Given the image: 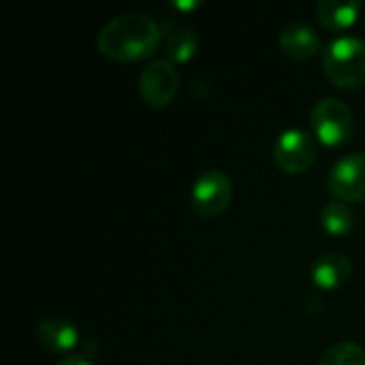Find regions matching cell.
Instances as JSON below:
<instances>
[{
	"instance_id": "cell-1",
	"label": "cell",
	"mask_w": 365,
	"mask_h": 365,
	"mask_svg": "<svg viewBox=\"0 0 365 365\" xmlns=\"http://www.w3.org/2000/svg\"><path fill=\"white\" fill-rule=\"evenodd\" d=\"M160 45V28L141 13H124L107 21L98 36L96 49L115 62H137L150 58Z\"/></svg>"
},
{
	"instance_id": "cell-2",
	"label": "cell",
	"mask_w": 365,
	"mask_h": 365,
	"mask_svg": "<svg viewBox=\"0 0 365 365\" xmlns=\"http://www.w3.org/2000/svg\"><path fill=\"white\" fill-rule=\"evenodd\" d=\"M325 77L344 90H353L365 83V41L355 36H342L327 45L323 53Z\"/></svg>"
},
{
	"instance_id": "cell-3",
	"label": "cell",
	"mask_w": 365,
	"mask_h": 365,
	"mask_svg": "<svg viewBox=\"0 0 365 365\" xmlns=\"http://www.w3.org/2000/svg\"><path fill=\"white\" fill-rule=\"evenodd\" d=\"M310 126L323 145L336 148L353 135V113L340 98H323L310 111Z\"/></svg>"
},
{
	"instance_id": "cell-4",
	"label": "cell",
	"mask_w": 365,
	"mask_h": 365,
	"mask_svg": "<svg viewBox=\"0 0 365 365\" xmlns=\"http://www.w3.org/2000/svg\"><path fill=\"white\" fill-rule=\"evenodd\" d=\"M274 163L282 173L299 175L306 173L317 160V143L310 133L302 128L284 130L274 143Z\"/></svg>"
},
{
	"instance_id": "cell-5",
	"label": "cell",
	"mask_w": 365,
	"mask_h": 365,
	"mask_svg": "<svg viewBox=\"0 0 365 365\" xmlns=\"http://www.w3.org/2000/svg\"><path fill=\"white\" fill-rule=\"evenodd\" d=\"M233 199V184L222 171H205L197 178L190 190V205L201 218L220 216Z\"/></svg>"
},
{
	"instance_id": "cell-6",
	"label": "cell",
	"mask_w": 365,
	"mask_h": 365,
	"mask_svg": "<svg viewBox=\"0 0 365 365\" xmlns=\"http://www.w3.org/2000/svg\"><path fill=\"white\" fill-rule=\"evenodd\" d=\"M329 192L342 203L365 201V154H349L340 158L327 175Z\"/></svg>"
},
{
	"instance_id": "cell-7",
	"label": "cell",
	"mask_w": 365,
	"mask_h": 365,
	"mask_svg": "<svg viewBox=\"0 0 365 365\" xmlns=\"http://www.w3.org/2000/svg\"><path fill=\"white\" fill-rule=\"evenodd\" d=\"M180 88L178 71L167 60H154L139 75V94L148 107H167Z\"/></svg>"
},
{
	"instance_id": "cell-8",
	"label": "cell",
	"mask_w": 365,
	"mask_h": 365,
	"mask_svg": "<svg viewBox=\"0 0 365 365\" xmlns=\"http://www.w3.org/2000/svg\"><path fill=\"white\" fill-rule=\"evenodd\" d=\"M353 274V263L344 255H325L312 265V282L321 291H336L349 282Z\"/></svg>"
},
{
	"instance_id": "cell-9",
	"label": "cell",
	"mask_w": 365,
	"mask_h": 365,
	"mask_svg": "<svg viewBox=\"0 0 365 365\" xmlns=\"http://www.w3.org/2000/svg\"><path fill=\"white\" fill-rule=\"evenodd\" d=\"M38 342L53 351V353H66L73 351L79 342V331L71 321L64 319H43L36 327Z\"/></svg>"
},
{
	"instance_id": "cell-10",
	"label": "cell",
	"mask_w": 365,
	"mask_h": 365,
	"mask_svg": "<svg viewBox=\"0 0 365 365\" xmlns=\"http://www.w3.org/2000/svg\"><path fill=\"white\" fill-rule=\"evenodd\" d=\"M280 47L293 60H308L321 49V38L310 26L291 24L280 32Z\"/></svg>"
},
{
	"instance_id": "cell-11",
	"label": "cell",
	"mask_w": 365,
	"mask_h": 365,
	"mask_svg": "<svg viewBox=\"0 0 365 365\" xmlns=\"http://www.w3.org/2000/svg\"><path fill=\"white\" fill-rule=\"evenodd\" d=\"M361 11V2H340V0H321L317 6V15L323 28L331 32L346 30L355 24L357 15Z\"/></svg>"
},
{
	"instance_id": "cell-12",
	"label": "cell",
	"mask_w": 365,
	"mask_h": 365,
	"mask_svg": "<svg viewBox=\"0 0 365 365\" xmlns=\"http://www.w3.org/2000/svg\"><path fill=\"white\" fill-rule=\"evenodd\" d=\"M321 222H323V229L334 235V237H344L353 231L355 227V214L353 210L342 203V201H331L323 207L321 212Z\"/></svg>"
},
{
	"instance_id": "cell-13",
	"label": "cell",
	"mask_w": 365,
	"mask_h": 365,
	"mask_svg": "<svg viewBox=\"0 0 365 365\" xmlns=\"http://www.w3.org/2000/svg\"><path fill=\"white\" fill-rule=\"evenodd\" d=\"M319 365H365V349L355 342H340L327 349Z\"/></svg>"
},
{
	"instance_id": "cell-14",
	"label": "cell",
	"mask_w": 365,
	"mask_h": 365,
	"mask_svg": "<svg viewBox=\"0 0 365 365\" xmlns=\"http://www.w3.org/2000/svg\"><path fill=\"white\" fill-rule=\"evenodd\" d=\"M197 45H199V41H197L195 32H190V30H175L173 34H169V38L165 43L169 58L178 64L188 62L195 56Z\"/></svg>"
},
{
	"instance_id": "cell-15",
	"label": "cell",
	"mask_w": 365,
	"mask_h": 365,
	"mask_svg": "<svg viewBox=\"0 0 365 365\" xmlns=\"http://www.w3.org/2000/svg\"><path fill=\"white\" fill-rule=\"evenodd\" d=\"M56 365H92L86 357H66L62 361H58Z\"/></svg>"
},
{
	"instance_id": "cell-16",
	"label": "cell",
	"mask_w": 365,
	"mask_h": 365,
	"mask_svg": "<svg viewBox=\"0 0 365 365\" xmlns=\"http://www.w3.org/2000/svg\"><path fill=\"white\" fill-rule=\"evenodd\" d=\"M175 6H180V9H192V6H195V2H188V4H186V2H178Z\"/></svg>"
}]
</instances>
